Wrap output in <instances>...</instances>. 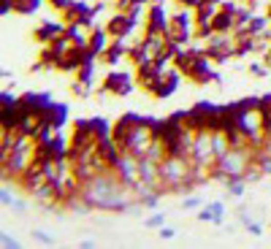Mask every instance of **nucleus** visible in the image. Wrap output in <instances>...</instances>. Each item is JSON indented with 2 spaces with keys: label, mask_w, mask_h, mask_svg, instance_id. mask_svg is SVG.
Masks as SVG:
<instances>
[{
  "label": "nucleus",
  "mask_w": 271,
  "mask_h": 249,
  "mask_svg": "<svg viewBox=\"0 0 271 249\" xmlns=\"http://www.w3.org/2000/svg\"><path fill=\"white\" fill-rule=\"evenodd\" d=\"M171 25V16L166 14V6L163 3H152L149 11H147V19H144V30H163L166 33Z\"/></svg>",
  "instance_id": "obj_8"
},
{
  "label": "nucleus",
  "mask_w": 271,
  "mask_h": 249,
  "mask_svg": "<svg viewBox=\"0 0 271 249\" xmlns=\"http://www.w3.org/2000/svg\"><path fill=\"white\" fill-rule=\"evenodd\" d=\"M201 206V198H185V209H198Z\"/></svg>",
  "instance_id": "obj_27"
},
{
  "label": "nucleus",
  "mask_w": 271,
  "mask_h": 249,
  "mask_svg": "<svg viewBox=\"0 0 271 249\" xmlns=\"http://www.w3.org/2000/svg\"><path fill=\"white\" fill-rule=\"evenodd\" d=\"M144 225H147V227H163V212L147 217V219H144Z\"/></svg>",
  "instance_id": "obj_20"
},
{
  "label": "nucleus",
  "mask_w": 271,
  "mask_h": 249,
  "mask_svg": "<svg viewBox=\"0 0 271 249\" xmlns=\"http://www.w3.org/2000/svg\"><path fill=\"white\" fill-rule=\"evenodd\" d=\"M49 100L52 98L46 92H25L22 98H19V109L22 111H41Z\"/></svg>",
  "instance_id": "obj_13"
},
{
  "label": "nucleus",
  "mask_w": 271,
  "mask_h": 249,
  "mask_svg": "<svg viewBox=\"0 0 271 249\" xmlns=\"http://www.w3.org/2000/svg\"><path fill=\"white\" fill-rule=\"evenodd\" d=\"M206 3H211V6H222L225 0H206Z\"/></svg>",
  "instance_id": "obj_32"
},
{
  "label": "nucleus",
  "mask_w": 271,
  "mask_h": 249,
  "mask_svg": "<svg viewBox=\"0 0 271 249\" xmlns=\"http://www.w3.org/2000/svg\"><path fill=\"white\" fill-rule=\"evenodd\" d=\"M177 3H179L182 8H196V6L201 3V0H177Z\"/></svg>",
  "instance_id": "obj_28"
},
{
  "label": "nucleus",
  "mask_w": 271,
  "mask_h": 249,
  "mask_svg": "<svg viewBox=\"0 0 271 249\" xmlns=\"http://www.w3.org/2000/svg\"><path fill=\"white\" fill-rule=\"evenodd\" d=\"M63 33H65V22L60 25V22H52V19H46V22H41V25L35 27L33 38L44 46V44H52L54 38H57V35H63Z\"/></svg>",
  "instance_id": "obj_10"
},
{
  "label": "nucleus",
  "mask_w": 271,
  "mask_h": 249,
  "mask_svg": "<svg viewBox=\"0 0 271 249\" xmlns=\"http://www.w3.org/2000/svg\"><path fill=\"white\" fill-rule=\"evenodd\" d=\"M98 92H109V95H130L133 92V81L125 71H111L98 87Z\"/></svg>",
  "instance_id": "obj_4"
},
{
  "label": "nucleus",
  "mask_w": 271,
  "mask_h": 249,
  "mask_svg": "<svg viewBox=\"0 0 271 249\" xmlns=\"http://www.w3.org/2000/svg\"><path fill=\"white\" fill-rule=\"evenodd\" d=\"M139 122H144V117H139V114H125V117H120L117 122L111 125V138L117 141V147L125 152V141H128L130 130L136 128Z\"/></svg>",
  "instance_id": "obj_5"
},
{
  "label": "nucleus",
  "mask_w": 271,
  "mask_h": 249,
  "mask_svg": "<svg viewBox=\"0 0 271 249\" xmlns=\"http://www.w3.org/2000/svg\"><path fill=\"white\" fill-rule=\"evenodd\" d=\"M239 219L244 222V227H247V231L253 233V236H263V225H260V222H255V219H249V214H244V212H241V214H239Z\"/></svg>",
  "instance_id": "obj_18"
},
{
  "label": "nucleus",
  "mask_w": 271,
  "mask_h": 249,
  "mask_svg": "<svg viewBox=\"0 0 271 249\" xmlns=\"http://www.w3.org/2000/svg\"><path fill=\"white\" fill-rule=\"evenodd\" d=\"M128 52H130V46L125 44V38H111L109 49L101 54V63H106V65H120V60H122V57H128Z\"/></svg>",
  "instance_id": "obj_12"
},
{
  "label": "nucleus",
  "mask_w": 271,
  "mask_h": 249,
  "mask_svg": "<svg viewBox=\"0 0 271 249\" xmlns=\"http://www.w3.org/2000/svg\"><path fill=\"white\" fill-rule=\"evenodd\" d=\"M136 79H139L141 90H147L152 95V90L158 87V81L163 79V71L152 63V65H144V68H136Z\"/></svg>",
  "instance_id": "obj_11"
},
{
  "label": "nucleus",
  "mask_w": 271,
  "mask_h": 249,
  "mask_svg": "<svg viewBox=\"0 0 271 249\" xmlns=\"http://www.w3.org/2000/svg\"><path fill=\"white\" fill-rule=\"evenodd\" d=\"M247 3H253V6H260V3H266V0H247Z\"/></svg>",
  "instance_id": "obj_33"
},
{
  "label": "nucleus",
  "mask_w": 271,
  "mask_h": 249,
  "mask_svg": "<svg viewBox=\"0 0 271 249\" xmlns=\"http://www.w3.org/2000/svg\"><path fill=\"white\" fill-rule=\"evenodd\" d=\"M263 63H266V65H268V68H271V49H268V52L263 54Z\"/></svg>",
  "instance_id": "obj_31"
},
{
  "label": "nucleus",
  "mask_w": 271,
  "mask_h": 249,
  "mask_svg": "<svg viewBox=\"0 0 271 249\" xmlns=\"http://www.w3.org/2000/svg\"><path fill=\"white\" fill-rule=\"evenodd\" d=\"M271 27V19L263 16V14H253L249 16V22H247V33L249 35H260V33H266Z\"/></svg>",
  "instance_id": "obj_15"
},
{
  "label": "nucleus",
  "mask_w": 271,
  "mask_h": 249,
  "mask_svg": "<svg viewBox=\"0 0 271 249\" xmlns=\"http://www.w3.org/2000/svg\"><path fill=\"white\" fill-rule=\"evenodd\" d=\"M136 19H130L128 11H117L114 16H109V25H106V30L111 33V38H130V33L136 30Z\"/></svg>",
  "instance_id": "obj_6"
},
{
  "label": "nucleus",
  "mask_w": 271,
  "mask_h": 249,
  "mask_svg": "<svg viewBox=\"0 0 271 249\" xmlns=\"http://www.w3.org/2000/svg\"><path fill=\"white\" fill-rule=\"evenodd\" d=\"M154 119H144V122H139L136 128L130 130V136H128V141H125V152H130L133 157H147V152H149V147L154 141H158V136H154V125H152Z\"/></svg>",
  "instance_id": "obj_2"
},
{
  "label": "nucleus",
  "mask_w": 271,
  "mask_h": 249,
  "mask_svg": "<svg viewBox=\"0 0 271 249\" xmlns=\"http://www.w3.org/2000/svg\"><path fill=\"white\" fill-rule=\"evenodd\" d=\"M19 246V241L14 236H3V249H16Z\"/></svg>",
  "instance_id": "obj_25"
},
{
  "label": "nucleus",
  "mask_w": 271,
  "mask_h": 249,
  "mask_svg": "<svg viewBox=\"0 0 271 249\" xmlns=\"http://www.w3.org/2000/svg\"><path fill=\"white\" fill-rule=\"evenodd\" d=\"M179 79H182V73L177 71V68H168L166 73H163V79L158 81V87L152 90V98H168V95H173L177 92V87H179Z\"/></svg>",
  "instance_id": "obj_9"
},
{
  "label": "nucleus",
  "mask_w": 271,
  "mask_h": 249,
  "mask_svg": "<svg viewBox=\"0 0 271 249\" xmlns=\"http://www.w3.org/2000/svg\"><path fill=\"white\" fill-rule=\"evenodd\" d=\"M95 63H98V60H87L82 68L76 71V79L84 81V84H90V87H92V81H95V79H92V76H95Z\"/></svg>",
  "instance_id": "obj_16"
},
{
  "label": "nucleus",
  "mask_w": 271,
  "mask_h": 249,
  "mask_svg": "<svg viewBox=\"0 0 271 249\" xmlns=\"http://www.w3.org/2000/svg\"><path fill=\"white\" fill-rule=\"evenodd\" d=\"M192 162L203 168L217 165V152H215V133L211 130H198L192 141Z\"/></svg>",
  "instance_id": "obj_3"
},
{
  "label": "nucleus",
  "mask_w": 271,
  "mask_h": 249,
  "mask_svg": "<svg viewBox=\"0 0 271 249\" xmlns=\"http://www.w3.org/2000/svg\"><path fill=\"white\" fill-rule=\"evenodd\" d=\"M82 246H84V249H92V246H95V238H87V241H82Z\"/></svg>",
  "instance_id": "obj_29"
},
{
  "label": "nucleus",
  "mask_w": 271,
  "mask_h": 249,
  "mask_svg": "<svg viewBox=\"0 0 271 249\" xmlns=\"http://www.w3.org/2000/svg\"><path fill=\"white\" fill-rule=\"evenodd\" d=\"M71 3H73V0H49V6L54 8V11H60V14H63V11H65V8L71 6Z\"/></svg>",
  "instance_id": "obj_22"
},
{
  "label": "nucleus",
  "mask_w": 271,
  "mask_h": 249,
  "mask_svg": "<svg viewBox=\"0 0 271 249\" xmlns=\"http://www.w3.org/2000/svg\"><path fill=\"white\" fill-rule=\"evenodd\" d=\"M0 200H3V206H6V209H16L19 214L25 212V203H22V200H16L11 193H8V181H6V187L0 190Z\"/></svg>",
  "instance_id": "obj_17"
},
{
  "label": "nucleus",
  "mask_w": 271,
  "mask_h": 249,
  "mask_svg": "<svg viewBox=\"0 0 271 249\" xmlns=\"http://www.w3.org/2000/svg\"><path fill=\"white\" fill-rule=\"evenodd\" d=\"M268 65H258V63H253V65H249V73H253V76H268Z\"/></svg>",
  "instance_id": "obj_21"
},
{
  "label": "nucleus",
  "mask_w": 271,
  "mask_h": 249,
  "mask_svg": "<svg viewBox=\"0 0 271 249\" xmlns=\"http://www.w3.org/2000/svg\"><path fill=\"white\" fill-rule=\"evenodd\" d=\"M198 219L201 222H215V212L209 206H203V212H198Z\"/></svg>",
  "instance_id": "obj_24"
},
{
  "label": "nucleus",
  "mask_w": 271,
  "mask_h": 249,
  "mask_svg": "<svg viewBox=\"0 0 271 249\" xmlns=\"http://www.w3.org/2000/svg\"><path fill=\"white\" fill-rule=\"evenodd\" d=\"M158 236L160 238H173V236H177V231H173V227H158Z\"/></svg>",
  "instance_id": "obj_26"
},
{
  "label": "nucleus",
  "mask_w": 271,
  "mask_h": 249,
  "mask_svg": "<svg viewBox=\"0 0 271 249\" xmlns=\"http://www.w3.org/2000/svg\"><path fill=\"white\" fill-rule=\"evenodd\" d=\"M255 160V149L253 147H230L225 155L217 160V171L225 176H244L247 165Z\"/></svg>",
  "instance_id": "obj_1"
},
{
  "label": "nucleus",
  "mask_w": 271,
  "mask_h": 249,
  "mask_svg": "<svg viewBox=\"0 0 271 249\" xmlns=\"http://www.w3.org/2000/svg\"><path fill=\"white\" fill-rule=\"evenodd\" d=\"M109 38H111V33L106 30V27H92V35H90V49L101 57L106 49H109V44H111Z\"/></svg>",
  "instance_id": "obj_14"
},
{
  "label": "nucleus",
  "mask_w": 271,
  "mask_h": 249,
  "mask_svg": "<svg viewBox=\"0 0 271 249\" xmlns=\"http://www.w3.org/2000/svg\"><path fill=\"white\" fill-rule=\"evenodd\" d=\"M187 79L192 84H206V81H220V76L211 71L209 57L206 54H198V60H196V65H192V71L187 73Z\"/></svg>",
  "instance_id": "obj_7"
},
{
  "label": "nucleus",
  "mask_w": 271,
  "mask_h": 249,
  "mask_svg": "<svg viewBox=\"0 0 271 249\" xmlns=\"http://www.w3.org/2000/svg\"><path fill=\"white\" fill-rule=\"evenodd\" d=\"M71 92H73V95H79V98H84V95H90V84H84V81L76 79V81L71 84Z\"/></svg>",
  "instance_id": "obj_19"
},
{
  "label": "nucleus",
  "mask_w": 271,
  "mask_h": 249,
  "mask_svg": "<svg viewBox=\"0 0 271 249\" xmlns=\"http://www.w3.org/2000/svg\"><path fill=\"white\" fill-rule=\"evenodd\" d=\"M147 3H152V0H130V6H147Z\"/></svg>",
  "instance_id": "obj_30"
},
{
  "label": "nucleus",
  "mask_w": 271,
  "mask_h": 249,
  "mask_svg": "<svg viewBox=\"0 0 271 249\" xmlns=\"http://www.w3.org/2000/svg\"><path fill=\"white\" fill-rule=\"evenodd\" d=\"M33 238H38V241L46 244V246H52V244H54V238H52V236H46L44 231H33Z\"/></svg>",
  "instance_id": "obj_23"
}]
</instances>
